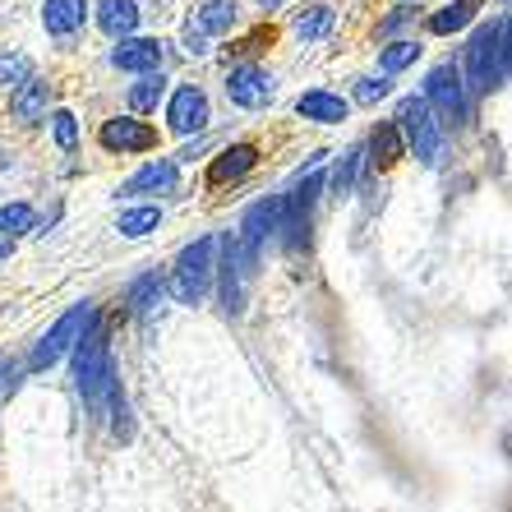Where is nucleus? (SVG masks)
Here are the masks:
<instances>
[{
  "mask_svg": "<svg viewBox=\"0 0 512 512\" xmlns=\"http://www.w3.org/2000/svg\"><path fill=\"white\" fill-rule=\"evenodd\" d=\"M74 388L88 402V411H102V406L116 397V365H111V342L107 333L97 328V319L88 323L79 342H74Z\"/></svg>",
  "mask_w": 512,
  "mask_h": 512,
  "instance_id": "1",
  "label": "nucleus"
},
{
  "mask_svg": "<svg viewBox=\"0 0 512 512\" xmlns=\"http://www.w3.org/2000/svg\"><path fill=\"white\" fill-rule=\"evenodd\" d=\"M217 273V236H199L194 245H185L176 259V273H171V296L180 305H199L208 296V282Z\"/></svg>",
  "mask_w": 512,
  "mask_h": 512,
  "instance_id": "2",
  "label": "nucleus"
},
{
  "mask_svg": "<svg viewBox=\"0 0 512 512\" xmlns=\"http://www.w3.org/2000/svg\"><path fill=\"white\" fill-rule=\"evenodd\" d=\"M397 130H402L406 148H411L425 167H434L443 157V130H439V120H434L425 97H402V102H397Z\"/></svg>",
  "mask_w": 512,
  "mask_h": 512,
  "instance_id": "3",
  "label": "nucleus"
},
{
  "mask_svg": "<svg viewBox=\"0 0 512 512\" xmlns=\"http://www.w3.org/2000/svg\"><path fill=\"white\" fill-rule=\"evenodd\" d=\"M93 319H97V314H93V305H88V300H84V305H74L70 314H60V319L51 323V333H42V342L33 346L28 365H33V370H51V365H56V360L65 356L74 342H79V333H84Z\"/></svg>",
  "mask_w": 512,
  "mask_h": 512,
  "instance_id": "4",
  "label": "nucleus"
},
{
  "mask_svg": "<svg viewBox=\"0 0 512 512\" xmlns=\"http://www.w3.org/2000/svg\"><path fill=\"white\" fill-rule=\"evenodd\" d=\"M499 74H503L499 24H485L471 33V47H466V79H471V88H494Z\"/></svg>",
  "mask_w": 512,
  "mask_h": 512,
  "instance_id": "5",
  "label": "nucleus"
},
{
  "mask_svg": "<svg viewBox=\"0 0 512 512\" xmlns=\"http://www.w3.org/2000/svg\"><path fill=\"white\" fill-rule=\"evenodd\" d=\"M217 245H222V263H217V273H222V310L240 314L245 310V277L254 273V263L240 254L236 236H222Z\"/></svg>",
  "mask_w": 512,
  "mask_h": 512,
  "instance_id": "6",
  "label": "nucleus"
},
{
  "mask_svg": "<svg viewBox=\"0 0 512 512\" xmlns=\"http://www.w3.org/2000/svg\"><path fill=\"white\" fill-rule=\"evenodd\" d=\"M208 120H213V107H208V93L194 84H180L167 102V125L176 134H199L208 130Z\"/></svg>",
  "mask_w": 512,
  "mask_h": 512,
  "instance_id": "7",
  "label": "nucleus"
},
{
  "mask_svg": "<svg viewBox=\"0 0 512 512\" xmlns=\"http://www.w3.org/2000/svg\"><path fill=\"white\" fill-rule=\"evenodd\" d=\"M273 93H277V84H273V74L263 70V65H236V70L227 74V97L236 102V107H245V111L268 107Z\"/></svg>",
  "mask_w": 512,
  "mask_h": 512,
  "instance_id": "8",
  "label": "nucleus"
},
{
  "mask_svg": "<svg viewBox=\"0 0 512 512\" xmlns=\"http://www.w3.org/2000/svg\"><path fill=\"white\" fill-rule=\"evenodd\" d=\"M425 102L439 107V116L448 120H466V84L453 65H434L425 79Z\"/></svg>",
  "mask_w": 512,
  "mask_h": 512,
  "instance_id": "9",
  "label": "nucleus"
},
{
  "mask_svg": "<svg viewBox=\"0 0 512 512\" xmlns=\"http://www.w3.org/2000/svg\"><path fill=\"white\" fill-rule=\"evenodd\" d=\"M277 208H282V199H263V203H254L250 213L240 217V231H236V240H240V254L250 263H259V254H263V240L277 231Z\"/></svg>",
  "mask_w": 512,
  "mask_h": 512,
  "instance_id": "10",
  "label": "nucleus"
},
{
  "mask_svg": "<svg viewBox=\"0 0 512 512\" xmlns=\"http://www.w3.org/2000/svg\"><path fill=\"white\" fill-rule=\"evenodd\" d=\"M97 139H102L107 153H148V148H157V134L148 130L143 120H134V116L107 120V125L97 130Z\"/></svg>",
  "mask_w": 512,
  "mask_h": 512,
  "instance_id": "11",
  "label": "nucleus"
},
{
  "mask_svg": "<svg viewBox=\"0 0 512 512\" xmlns=\"http://www.w3.org/2000/svg\"><path fill=\"white\" fill-rule=\"evenodd\" d=\"M111 65H116V70H130V74L162 70V42H157V37H125V42L111 51Z\"/></svg>",
  "mask_w": 512,
  "mask_h": 512,
  "instance_id": "12",
  "label": "nucleus"
},
{
  "mask_svg": "<svg viewBox=\"0 0 512 512\" xmlns=\"http://www.w3.org/2000/svg\"><path fill=\"white\" fill-rule=\"evenodd\" d=\"M296 116L314 120V125H342L351 116V102L342 93H328V88H314V93L296 97Z\"/></svg>",
  "mask_w": 512,
  "mask_h": 512,
  "instance_id": "13",
  "label": "nucleus"
},
{
  "mask_svg": "<svg viewBox=\"0 0 512 512\" xmlns=\"http://www.w3.org/2000/svg\"><path fill=\"white\" fill-rule=\"evenodd\" d=\"M176 176H180L176 162H171V157H157V162H148L143 171H134V176L125 180V194H167V190H176Z\"/></svg>",
  "mask_w": 512,
  "mask_h": 512,
  "instance_id": "14",
  "label": "nucleus"
},
{
  "mask_svg": "<svg viewBox=\"0 0 512 512\" xmlns=\"http://www.w3.org/2000/svg\"><path fill=\"white\" fill-rule=\"evenodd\" d=\"M84 14H88V0H47L42 5V24H47L51 37H70L84 28Z\"/></svg>",
  "mask_w": 512,
  "mask_h": 512,
  "instance_id": "15",
  "label": "nucleus"
},
{
  "mask_svg": "<svg viewBox=\"0 0 512 512\" xmlns=\"http://www.w3.org/2000/svg\"><path fill=\"white\" fill-rule=\"evenodd\" d=\"M254 162H259V148H254V143H231L227 153H222L213 167H208V180H213V185L240 180L245 171H254Z\"/></svg>",
  "mask_w": 512,
  "mask_h": 512,
  "instance_id": "16",
  "label": "nucleus"
},
{
  "mask_svg": "<svg viewBox=\"0 0 512 512\" xmlns=\"http://www.w3.org/2000/svg\"><path fill=\"white\" fill-rule=\"evenodd\" d=\"M97 24L111 37H130L134 28H139V5H134V0H102V5H97Z\"/></svg>",
  "mask_w": 512,
  "mask_h": 512,
  "instance_id": "17",
  "label": "nucleus"
},
{
  "mask_svg": "<svg viewBox=\"0 0 512 512\" xmlns=\"http://www.w3.org/2000/svg\"><path fill=\"white\" fill-rule=\"evenodd\" d=\"M10 107H14V116H19V120H28V125H33V120H42V111H47V84L28 74L24 84L14 88Z\"/></svg>",
  "mask_w": 512,
  "mask_h": 512,
  "instance_id": "18",
  "label": "nucleus"
},
{
  "mask_svg": "<svg viewBox=\"0 0 512 512\" xmlns=\"http://www.w3.org/2000/svg\"><path fill=\"white\" fill-rule=\"evenodd\" d=\"M476 5H480V0H453V5L434 10V14H429V33H439V37L462 33V28L476 19Z\"/></svg>",
  "mask_w": 512,
  "mask_h": 512,
  "instance_id": "19",
  "label": "nucleus"
},
{
  "mask_svg": "<svg viewBox=\"0 0 512 512\" xmlns=\"http://www.w3.org/2000/svg\"><path fill=\"white\" fill-rule=\"evenodd\" d=\"M370 148H374V162H379V167H393L397 157L406 153V139H402V130H397V120H393V125H379V130H374Z\"/></svg>",
  "mask_w": 512,
  "mask_h": 512,
  "instance_id": "20",
  "label": "nucleus"
},
{
  "mask_svg": "<svg viewBox=\"0 0 512 512\" xmlns=\"http://www.w3.org/2000/svg\"><path fill=\"white\" fill-rule=\"evenodd\" d=\"M162 97H167V79H162V70H148L139 84L130 88V107L134 111H153Z\"/></svg>",
  "mask_w": 512,
  "mask_h": 512,
  "instance_id": "21",
  "label": "nucleus"
},
{
  "mask_svg": "<svg viewBox=\"0 0 512 512\" xmlns=\"http://www.w3.org/2000/svg\"><path fill=\"white\" fill-rule=\"evenodd\" d=\"M199 28L203 33H231L236 28V5L231 0H208L199 10Z\"/></svg>",
  "mask_w": 512,
  "mask_h": 512,
  "instance_id": "22",
  "label": "nucleus"
},
{
  "mask_svg": "<svg viewBox=\"0 0 512 512\" xmlns=\"http://www.w3.org/2000/svg\"><path fill=\"white\" fill-rule=\"evenodd\" d=\"M157 222H162V208H130V213H120L116 231L139 240V236H148V231H157Z\"/></svg>",
  "mask_w": 512,
  "mask_h": 512,
  "instance_id": "23",
  "label": "nucleus"
},
{
  "mask_svg": "<svg viewBox=\"0 0 512 512\" xmlns=\"http://www.w3.org/2000/svg\"><path fill=\"white\" fill-rule=\"evenodd\" d=\"M328 28H333V5H310V10L296 19V33L305 37V42H319V37H328Z\"/></svg>",
  "mask_w": 512,
  "mask_h": 512,
  "instance_id": "24",
  "label": "nucleus"
},
{
  "mask_svg": "<svg viewBox=\"0 0 512 512\" xmlns=\"http://www.w3.org/2000/svg\"><path fill=\"white\" fill-rule=\"evenodd\" d=\"M360 167H365V148H351V153L342 157V167H337V176H333V194H351V190H356Z\"/></svg>",
  "mask_w": 512,
  "mask_h": 512,
  "instance_id": "25",
  "label": "nucleus"
},
{
  "mask_svg": "<svg viewBox=\"0 0 512 512\" xmlns=\"http://www.w3.org/2000/svg\"><path fill=\"white\" fill-rule=\"evenodd\" d=\"M416 56H420V42H393V47L379 51V65H383V74H397V70H406Z\"/></svg>",
  "mask_w": 512,
  "mask_h": 512,
  "instance_id": "26",
  "label": "nucleus"
},
{
  "mask_svg": "<svg viewBox=\"0 0 512 512\" xmlns=\"http://www.w3.org/2000/svg\"><path fill=\"white\" fill-rule=\"evenodd\" d=\"M0 231H5V236L33 231V208H28V203H5V208H0Z\"/></svg>",
  "mask_w": 512,
  "mask_h": 512,
  "instance_id": "27",
  "label": "nucleus"
},
{
  "mask_svg": "<svg viewBox=\"0 0 512 512\" xmlns=\"http://www.w3.org/2000/svg\"><path fill=\"white\" fill-rule=\"evenodd\" d=\"M51 134H56V143L70 153L74 143H79V120H74V111H56V116H51Z\"/></svg>",
  "mask_w": 512,
  "mask_h": 512,
  "instance_id": "28",
  "label": "nucleus"
},
{
  "mask_svg": "<svg viewBox=\"0 0 512 512\" xmlns=\"http://www.w3.org/2000/svg\"><path fill=\"white\" fill-rule=\"evenodd\" d=\"M157 296H162V282H157V277H139V282H134V291H130V305L139 314H148L157 305Z\"/></svg>",
  "mask_w": 512,
  "mask_h": 512,
  "instance_id": "29",
  "label": "nucleus"
},
{
  "mask_svg": "<svg viewBox=\"0 0 512 512\" xmlns=\"http://www.w3.org/2000/svg\"><path fill=\"white\" fill-rule=\"evenodd\" d=\"M28 74H33V65H28L24 56L0 60V84H14V88H19V84H24V79H28Z\"/></svg>",
  "mask_w": 512,
  "mask_h": 512,
  "instance_id": "30",
  "label": "nucleus"
},
{
  "mask_svg": "<svg viewBox=\"0 0 512 512\" xmlns=\"http://www.w3.org/2000/svg\"><path fill=\"white\" fill-rule=\"evenodd\" d=\"M379 97H388V79H356V102H379Z\"/></svg>",
  "mask_w": 512,
  "mask_h": 512,
  "instance_id": "31",
  "label": "nucleus"
},
{
  "mask_svg": "<svg viewBox=\"0 0 512 512\" xmlns=\"http://www.w3.org/2000/svg\"><path fill=\"white\" fill-rule=\"evenodd\" d=\"M499 56H503V70H512V19L499 24Z\"/></svg>",
  "mask_w": 512,
  "mask_h": 512,
  "instance_id": "32",
  "label": "nucleus"
},
{
  "mask_svg": "<svg viewBox=\"0 0 512 512\" xmlns=\"http://www.w3.org/2000/svg\"><path fill=\"white\" fill-rule=\"evenodd\" d=\"M185 51H190V56H208V42H203V28L185 24Z\"/></svg>",
  "mask_w": 512,
  "mask_h": 512,
  "instance_id": "33",
  "label": "nucleus"
},
{
  "mask_svg": "<svg viewBox=\"0 0 512 512\" xmlns=\"http://www.w3.org/2000/svg\"><path fill=\"white\" fill-rule=\"evenodd\" d=\"M0 374H5V360H0ZM0 388H10V379H0Z\"/></svg>",
  "mask_w": 512,
  "mask_h": 512,
  "instance_id": "34",
  "label": "nucleus"
},
{
  "mask_svg": "<svg viewBox=\"0 0 512 512\" xmlns=\"http://www.w3.org/2000/svg\"><path fill=\"white\" fill-rule=\"evenodd\" d=\"M5 254H10V245H5V240H0V259H5Z\"/></svg>",
  "mask_w": 512,
  "mask_h": 512,
  "instance_id": "35",
  "label": "nucleus"
}]
</instances>
